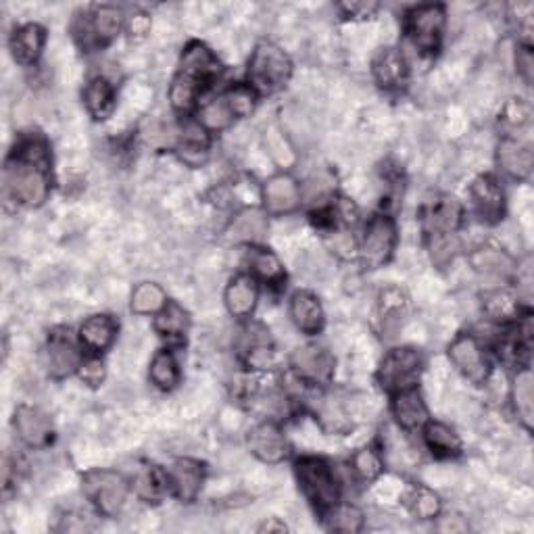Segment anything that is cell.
Returning a JSON list of instances; mask_svg holds the SVG:
<instances>
[{
    "label": "cell",
    "instance_id": "obj_19",
    "mask_svg": "<svg viewBox=\"0 0 534 534\" xmlns=\"http://www.w3.org/2000/svg\"><path fill=\"white\" fill-rule=\"evenodd\" d=\"M497 165L501 172L512 180H526L534 167V151L526 138L507 134L501 138L497 147Z\"/></svg>",
    "mask_w": 534,
    "mask_h": 534
},
{
    "label": "cell",
    "instance_id": "obj_32",
    "mask_svg": "<svg viewBox=\"0 0 534 534\" xmlns=\"http://www.w3.org/2000/svg\"><path fill=\"white\" fill-rule=\"evenodd\" d=\"M115 101H117L115 86L105 76H96L86 84L84 105L92 119L96 121L109 119L115 111Z\"/></svg>",
    "mask_w": 534,
    "mask_h": 534
},
{
    "label": "cell",
    "instance_id": "obj_23",
    "mask_svg": "<svg viewBox=\"0 0 534 534\" xmlns=\"http://www.w3.org/2000/svg\"><path fill=\"white\" fill-rule=\"evenodd\" d=\"M228 313L236 320H249L259 303V282L251 274H238L224 290Z\"/></svg>",
    "mask_w": 534,
    "mask_h": 534
},
{
    "label": "cell",
    "instance_id": "obj_16",
    "mask_svg": "<svg viewBox=\"0 0 534 534\" xmlns=\"http://www.w3.org/2000/svg\"><path fill=\"white\" fill-rule=\"evenodd\" d=\"M474 213L484 224H499L505 215V190L497 178L482 174L478 176L468 190Z\"/></svg>",
    "mask_w": 534,
    "mask_h": 534
},
{
    "label": "cell",
    "instance_id": "obj_48",
    "mask_svg": "<svg viewBox=\"0 0 534 534\" xmlns=\"http://www.w3.org/2000/svg\"><path fill=\"white\" fill-rule=\"evenodd\" d=\"M128 30H130L132 36L144 38V36H147L151 32V19L147 15H144V13H136L128 21Z\"/></svg>",
    "mask_w": 534,
    "mask_h": 534
},
{
    "label": "cell",
    "instance_id": "obj_34",
    "mask_svg": "<svg viewBox=\"0 0 534 534\" xmlns=\"http://www.w3.org/2000/svg\"><path fill=\"white\" fill-rule=\"evenodd\" d=\"M482 309L491 320L501 322V324H514L522 315L518 295L509 293L507 288L489 290V293L482 299Z\"/></svg>",
    "mask_w": 534,
    "mask_h": 534
},
{
    "label": "cell",
    "instance_id": "obj_20",
    "mask_svg": "<svg viewBox=\"0 0 534 534\" xmlns=\"http://www.w3.org/2000/svg\"><path fill=\"white\" fill-rule=\"evenodd\" d=\"M464 205L451 194H441L422 211V224L428 234H455L464 224Z\"/></svg>",
    "mask_w": 534,
    "mask_h": 534
},
{
    "label": "cell",
    "instance_id": "obj_36",
    "mask_svg": "<svg viewBox=\"0 0 534 534\" xmlns=\"http://www.w3.org/2000/svg\"><path fill=\"white\" fill-rule=\"evenodd\" d=\"M324 526L330 532H343V534H355L363 530V524H366V516H363L361 509L353 503H336L330 507L328 512L322 514Z\"/></svg>",
    "mask_w": 534,
    "mask_h": 534
},
{
    "label": "cell",
    "instance_id": "obj_41",
    "mask_svg": "<svg viewBox=\"0 0 534 534\" xmlns=\"http://www.w3.org/2000/svg\"><path fill=\"white\" fill-rule=\"evenodd\" d=\"M407 505L418 520H434L441 516V499L428 487H414L407 497Z\"/></svg>",
    "mask_w": 534,
    "mask_h": 534
},
{
    "label": "cell",
    "instance_id": "obj_47",
    "mask_svg": "<svg viewBox=\"0 0 534 534\" xmlns=\"http://www.w3.org/2000/svg\"><path fill=\"white\" fill-rule=\"evenodd\" d=\"M338 9L347 19H370L378 11V3H343Z\"/></svg>",
    "mask_w": 534,
    "mask_h": 534
},
{
    "label": "cell",
    "instance_id": "obj_9",
    "mask_svg": "<svg viewBox=\"0 0 534 534\" xmlns=\"http://www.w3.org/2000/svg\"><path fill=\"white\" fill-rule=\"evenodd\" d=\"M126 26V17L121 9L113 5L94 7L90 13L80 17L74 26L76 40L92 51V48H105L109 46L119 32Z\"/></svg>",
    "mask_w": 534,
    "mask_h": 534
},
{
    "label": "cell",
    "instance_id": "obj_29",
    "mask_svg": "<svg viewBox=\"0 0 534 534\" xmlns=\"http://www.w3.org/2000/svg\"><path fill=\"white\" fill-rule=\"evenodd\" d=\"M407 313H409V303L407 297L401 288L395 286H388L380 293L378 299V320H380V330L386 336H395L405 320H407Z\"/></svg>",
    "mask_w": 534,
    "mask_h": 534
},
{
    "label": "cell",
    "instance_id": "obj_1",
    "mask_svg": "<svg viewBox=\"0 0 534 534\" xmlns=\"http://www.w3.org/2000/svg\"><path fill=\"white\" fill-rule=\"evenodd\" d=\"M53 192V157L40 134L21 136L5 161L3 194L19 207L38 209Z\"/></svg>",
    "mask_w": 534,
    "mask_h": 534
},
{
    "label": "cell",
    "instance_id": "obj_24",
    "mask_svg": "<svg viewBox=\"0 0 534 534\" xmlns=\"http://www.w3.org/2000/svg\"><path fill=\"white\" fill-rule=\"evenodd\" d=\"M117 330H119L117 322L111 318V315L96 313L82 322L78 338H80L82 347L90 355H101L107 349H111V345L115 343Z\"/></svg>",
    "mask_w": 534,
    "mask_h": 534
},
{
    "label": "cell",
    "instance_id": "obj_30",
    "mask_svg": "<svg viewBox=\"0 0 534 534\" xmlns=\"http://www.w3.org/2000/svg\"><path fill=\"white\" fill-rule=\"evenodd\" d=\"M153 328L163 338V341H167V345H174V347L182 345L190 330V315L182 305H178L176 301H169L163 307V311L155 315Z\"/></svg>",
    "mask_w": 534,
    "mask_h": 534
},
{
    "label": "cell",
    "instance_id": "obj_31",
    "mask_svg": "<svg viewBox=\"0 0 534 534\" xmlns=\"http://www.w3.org/2000/svg\"><path fill=\"white\" fill-rule=\"evenodd\" d=\"M422 436H424L426 449L436 459H453L464 451V443H461L459 434L443 422L428 420V424L422 428Z\"/></svg>",
    "mask_w": 534,
    "mask_h": 534
},
{
    "label": "cell",
    "instance_id": "obj_21",
    "mask_svg": "<svg viewBox=\"0 0 534 534\" xmlns=\"http://www.w3.org/2000/svg\"><path fill=\"white\" fill-rule=\"evenodd\" d=\"M391 414L397 422V426L405 432H416L422 430L428 420H430V411L428 405L420 393V388H407V391L391 395Z\"/></svg>",
    "mask_w": 534,
    "mask_h": 534
},
{
    "label": "cell",
    "instance_id": "obj_5",
    "mask_svg": "<svg viewBox=\"0 0 534 534\" xmlns=\"http://www.w3.org/2000/svg\"><path fill=\"white\" fill-rule=\"evenodd\" d=\"M132 491L130 478L117 470H88L82 476V493L90 505L105 518H115L128 503Z\"/></svg>",
    "mask_w": 534,
    "mask_h": 534
},
{
    "label": "cell",
    "instance_id": "obj_43",
    "mask_svg": "<svg viewBox=\"0 0 534 534\" xmlns=\"http://www.w3.org/2000/svg\"><path fill=\"white\" fill-rule=\"evenodd\" d=\"M428 249H430L432 263L439 267H447L461 251L457 234H430Z\"/></svg>",
    "mask_w": 534,
    "mask_h": 534
},
{
    "label": "cell",
    "instance_id": "obj_17",
    "mask_svg": "<svg viewBox=\"0 0 534 534\" xmlns=\"http://www.w3.org/2000/svg\"><path fill=\"white\" fill-rule=\"evenodd\" d=\"M261 201L265 213L270 215H290L303 203V188L290 174H276L265 180L261 188Z\"/></svg>",
    "mask_w": 534,
    "mask_h": 534
},
{
    "label": "cell",
    "instance_id": "obj_46",
    "mask_svg": "<svg viewBox=\"0 0 534 534\" xmlns=\"http://www.w3.org/2000/svg\"><path fill=\"white\" fill-rule=\"evenodd\" d=\"M530 119V107L522 101L507 103L503 109V121L509 128H524Z\"/></svg>",
    "mask_w": 534,
    "mask_h": 534
},
{
    "label": "cell",
    "instance_id": "obj_3",
    "mask_svg": "<svg viewBox=\"0 0 534 534\" xmlns=\"http://www.w3.org/2000/svg\"><path fill=\"white\" fill-rule=\"evenodd\" d=\"M295 476L301 493L320 514L328 512L336 503H341L343 484L330 461L315 455H305L295 461Z\"/></svg>",
    "mask_w": 534,
    "mask_h": 534
},
{
    "label": "cell",
    "instance_id": "obj_27",
    "mask_svg": "<svg viewBox=\"0 0 534 534\" xmlns=\"http://www.w3.org/2000/svg\"><path fill=\"white\" fill-rule=\"evenodd\" d=\"M247 265H249V274L257 280L263 282L270 288H282L286 282V272L280 257L265 249L261 245H251L247 249Z\"/></svg>",
    "mask_w": 534,
    "mask_h": 534
},
{
    "label": "cell",
    "instance_id": "obj_40",
    "mask_svg": "<svg viewBox=\"0 0 534 534\" xmlns=\"http://www.w3.org/2000/svg\"><path fill=\"white\" fill-rule=\"evenodd\" d=\"M351 472L361 482L378 480L384 472V455L380 453V449H376L372 445L361 447L351 457Z\"/></svg>",
    "mask_w": 534,
    "mask_h": 534
},
{
    "label": "cell",
    "instance_id": "obj_6",
    "mask_svg": "<svg viewBox=\"0 0 534 534\" xmlns=\"http://www.w3.org/2000/svg\"><path fill=\"white\" fill-rule=\"evenodd\" d=\"M424 372V357L414 347H395L388 351L378 368V384L388 395L418 386Z\"/></svg>",
    "mask_w": 534,
    "mask_h": 534
},
{
    "label": "cell",
    "instance_id": "obj_33",
    "mask_svg": "<svg viewBox=\"0 0 534 534\" xmlns=\"http://www.w3.org/2000/svg\"><path fill=\"white\" fill-rule=\"evenodd\" d=\"M134 495L144 503H161L163 497L169 493L165 470H157L155 466H140L134 470V476L130 478Z\"/></svg>",
    "mask_w": 534,
    "mask_h": 534
},
{
    "label": "cell",
    "instance_id": "obj_13",
    "mask_svg": "<svg viewBox=\"0 0 534 534\" xmlns=\"http://www.w3.org/2000/svg\"><path fill=\"white\" fill-rule=\"evenodd\" d=\"M17 439L30 449H46L55 441V426L51 416L34 405H19L13 416Z\"/></svg>",
    "mask_w": 534,
    "mask_h": 534
},
{
    "label": "cell",
    "instance_id": "obj_2",
    "mask_svg": "<svg viewBox=\"0 0 534 534\" xmlns=\"http://www.w3.org/2000/svg\"><path fill=\"white\" fill-rule=\"evenodd\" d=\"M224 65L211 48L199 40L186 44L180 67L169 86V105L180 115L199 109L201 96L220 80Z\"/></svg>",
    "mask_w": 534,
    "mask_h": 534
},
{
    "label": "cell",
    "instance_id": "obj_7",
    "mask_svg": "<svg viewBox=\"0 0 534 534\" xmlns=\"http://www.w3.org/2000/svg\"><path fill=\"white\" fill-rule=\"evenodd\" d=\"M397 224L388 213L372 215L359 240V257L368 270H380L393 259L397 249Z\"/></svg>",
    "mask_w": 534,
    "mask_h": 534
},
{
    "label": "cell",
    "instance_id": "obj_22",
    "mask_svg": "<svg viewBox=\"0 0 534 534\" xmlns=\"http://www.w3.org/2000/svg\"><path fill=\"white\" fill-rule=\"evenodd\" d=\"M288 315L297 330H301L305 336H318L326 324L324 307L320 299L309 293V290H297V293L290 297Z\"/></svg>",
    "mask_w": 534,
    "mask_h": 534
},
{
    "label": "cell",
    "instance_id": "obj_49",
    "mask_svg": "<svg viewBox=\"0 0 534 534\" xmlns=\"http://www.w3.org/2000/svg\"><path fill=\"white\" fill-rule=\"evenodd\" d=\"M257 530L259 532H267V534H270V532H286L288 526L284 522H280L278 518H267Z\"/></svg>",
    "mask_w": 534,
    "mask_h": 534
},
{
    "label": "cell",
    "instance_id": "obj_11",
    "mask_svg": "<svg viewBox=\"0 0 534 534\" xmlns=\"http://www.w3.org/2000/svg\"><path fill=\"white\" fill-rule=\"evenodd\" d=\"M449 361L468 382L480 386L491 378V361L482 343L470 332L457 334L449 345Z\"/></svg>",
    "mask_w": 534,
    "mask_h": 534
},
{
    "label": "cell",
    "instance_id": "obj_4",
    "mask_svg": "<svg viewBox=\"0 0 534 534\" xmlns=\"http://www.w3.org/2000/svg\"><path fill=\"white\" fill-rule=\"evenodd\" d=\"M293 78V61L286 51L270 40L255 46L247 67V84L259 94H276Z\"/></svg>",
    "mask_w": 534,
    "mask_h": 534
},
{
    "label": "cell",
    "instance_id": "obj_12",
    "mask_svg": "<svg viewBox=\"0 0 534 534\" xmlns=\"http://www.w3.org/2000/svg\"><path fill=\"white\" fill-rule=\"evenodd\" d=\"M334 355L322 345H303L290 355V372L311 388H324L334 376Z\"/></svg>",
    "mask_w": 534,
    "mask_h": 534
},
{
    "label": "cell",
    "instance_id": "obj_39",
    "mask_svg": "<svg viewBox=\"0 0 534 534\" xmlns=\"http://www.w3.org/2000/svg\"><path fill=\"white\" fill-rule=\"evenodd\" d=\"M149 378L159 388V391H165V393L174 391V388L180 384V366L172 351L161 349L155 353L151 368H149Z\"/></svg>",
    "mask_w": 534,
    "mask_h": 534
},
{
    "label": "cell",
    "instance_id": "obj_8",
    "mask_svg": "<svg viewBox=\"0 0 534 534\" xmlns=\"http://www.w3.org/2000/svg\"><path fill=\"white\" fill-rule=\"evenodd\" d=\"M447 13L443 5H418L405 15V34L422 55H436L443 42Z\"/></svg>",
    "mask_w": 534,
    "mask_h": 534
},
{
    "label": "cell",
    "instance_id": "obj_35",
    "mask_svg": "<svg viewBox=\"0 0 534 534\" xmlns=\"http://www.w3.org/2000/svg\"><path fill=\"white\" fill-rule=\"evenodd\" d=\"M236 113L232 109V105L228 103L226 94H217L215 99L203 103L197 109V121L199 124L209 132V134H217V132H224L228 130L234 121H236Z\"/></svg>",
    "mask_w": 534,
    "mask_h": 534
},
{
    "label": "cell",
    "instance_id": "obj_28",
    "mask_svg": "<svg viewBox=\"0 0 534 534\" xmlns=\"http://www.w3.org/2000/svg\"><path fill=\"white\" fill-rule=\"evenodd\" d=\"M509 399L520 424L530 432L534 426V376L532 370L526 366H518L512 376V386H509Z\"/></svg>",
    "mask_w": 534,
    "mask_h": 534
},
{
    "label": "cell",
    "instance_id": "obj_37",
    "mask_svg": "<svg viewBox=\"0 0 534 534\" xmlns=\"http://www.w3.org/2000/svg\"><path fill=\"white\" fill-rule=\"evenodd\" d=\"M169 303L165 288L157 282H140L134 286L130 297V309L136 315H155Z\"/></svg>",
    "mask_w": 534,
    "mask_h": 534
},
{
    "label": "cell",
    "instance_id": "obj_44",
    "mask_svg": "<svg viewBox=\"0 0 534 534\" xmlns=\"http://www.w3.org/2000/svg\"><path fill=\"white\" fill-rule=\"evenodd\" d=\"M78 376L84 384L96 388V386H101L107 378V368H105V363L99 355H88L84 357L82 361V366L78 370Z\"/></svg>",
    "mask_w": 534,
    "mask_h": 534
},
{
    "label": "cell",
    "instance_id": "obj_45",
    "mask_svg": "<svg viewBox=\"0 0 534 534\" xmlns=\"http://www.w3.org/2000/svg\"><path fill=\"white\" fill-rule=\"evenodd\" d=\"M516 67H518V76L526 86L532 84L534 78V57H532V44H522L518 42L516 48Z\"/></svg>",
    "mask_w": 534,
    "mask_h": 534
},
{
    "label": "cell",
    "instance_id": "obj_38",
    "mask_svg": "<svg viewBox=\"0 0 534 534\" xmlns=\"http://www.w3.org/2000/svg\"><path fill=\"white\" fill-rule=\"evenodd\" d=\"M230 232H232L234 240L245 242L247 247L259 245L263 236L267 234V217L257 209L242 211L234 217Z\"/></svg>",
    "mask_w": 534,
    "mask_h": 534
},
{
    "label": "cell",
    "instance_id": "obj_18",
    "mask_svg": "<svg viewBox=\"0 0 534 534\" xmlns=\"http://www.w3.org/2000/svg\"><path fill=\"white\" fill-rule=\"evenodd\" d=\"M374 82L386 92H399L409 82V63L397 46H384L372 59Z\"/></svg>",
    "mask_w": 534,
    "mask_h": 534
},
{
    "label": "cell",
    "instance_id": "obj_42",
    "mask_svg": "<svg viewBox=\"0 0 534 534\" xmlns=\"http://www.w3.org/2000/svg\"><path fill=\"white\" fill-rule=\"evenodd\" d=\"M224 94H226V99L232 105V109H234V113H236L238 119L253 115V111L257 109L259 94L247 82H238V84L228 86L224 90Z\"/></svg>",
    "mask_w": 534,
    "mask_h": 534
},
{
    "label": "cell",
    "instance_id": "obj_26",
    "mask_svg": "<svg viewBox=\"0 0 534 534\" xmlns=\"http://www.w3.org/2000/svg\"><path fill=\"white\" fill-rule=\"evenodd\" d=\"M468 259H470L472 270L484 278L507 280V278H512L518 270L516 259L507 251L497 249V247H480L472 251Z\"/></svg>",
    "mask_w": 534,
    "mask_h": 534
},
{
    "label": "cell",
    "instance_id": "obj_14",
    "mask_svg": "<svg viewBox=\"0 0 534 534\" xmlns=\"http://www.w3.org/2000/svg\"><path fill=\"white\" fill-rule=\"evenodd\" d=\"M247 447L259 461L270 466L282 464L290 455L286 434L274 420H265L253 426L247 434Z\"/></svg>",
    "mask_w": 534,
    "mask_h": 534
},
{
    "label": "cell",
    "instance_id": "obj_15",
    "mask_svg": "<svg viewBox=\"0 0 534 534\" xmlns=\"http://www.w3.org/2000/svg\"><path fill=\"white\" fill-rule=\"evenodd\" d=\"M169 495H174L182 503H192L203 491L205 466L199 459L180 457L165 468Z\"/></svg>",
    "mask_w": 534,
    "mask_h": 534
},
{
    "label": "cell",
    "instance_id": "obj_25",
    "mask_svg": "<svg viewBox=\"0 0 534 534\" xmlns=\"http://www.w3.org/2000/svg\"><path fill=\"white\" fill-rule=\"evenodd\" d=\"M44 44H46V30L38 26V23L19 26L9 38L11 55L23 67H32L38 63L44 51Z\"/></svg>",
    "mask_w": 534,
    "mask_h": 534
},
{
    "label": "cell",
    "instance_id": "obj_10",
    "mask_svg": "<svg viewBox=\"0 0 534 534\" xmlns=\"http://www.w3.org/2000/svg\"><path fill=\"white\" fill-rule=\"evenodd\" d=\"M80 338L65 326L51 330L46 341V368L51 378L65 380L69 376L78 374L84 353H82Z\"/></svg>",
    "mask_w": 534,
    "mask_h": 534
}]
</instances>
